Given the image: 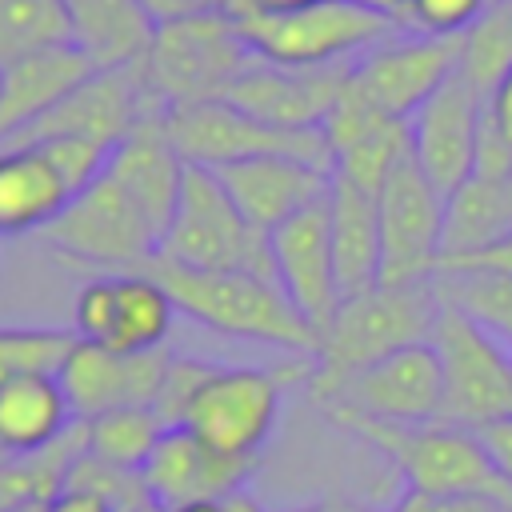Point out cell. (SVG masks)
I'll return each mask as SVG.
<instances>
[{
    "mask_svg": "<svg viewBox=\"0 0 512 512\" xmlns=\"http://www.w3.org/2000/svg\"><path fill=\"white\" fill-rule=\"evenodd\" d=\"M60 4L68 16L72 44L96 68L136 64L156 32V24L140 0H60Z\"/></svg>",
    "mask_w": 512,
    "mask_h": 512,
    "instance_id": "26",
    "label": "cell"
},
{
    "mask_svg": "<svg viewBox=\"0 0 512 512\" xmlns=\"http://www.w3.org/2000/svg\"><path fill=\"white\" fill-rule=\"evenodd\" d=\"M72 344V328H0V384L32 372H60Z\"/></svg>",
    "mask_w": 512,
    "mask_h": 512,
    "instance_id": "32",
    "label": "cell"
},
{
    "mask_svg": "<svg viewBox=\"0 0 512 512\" xmlns=\"http://www.w3.org/2000/svg\"><path fill=\"white\" fill-rule=\"evenodd\" d=\"M156 256L188 264V268L256 272V276L276 280L268 232L252 228L240 216V208L232 204V196L224 192L220 176L212 168H200V164L184 168L180 200H176L172 224H168Z\"/></svg>",
    "mask_w": 512,
    "mask_h": 512,
    "instance_id": "7",
    "label": "cell"
},
{
    "mask_svg": "<svg viewBox=\"0 0 512 512\" xmlns=\"http://www.w3.org/2000/svg\"><path fill=\"white\" fill-rule=\"evenodd\" d=\"M472 432H476V440H480V448H484L488 464H492V468L512 484V412L492 416V420L476 424Z\"/></svg>",
    "mask_w": 512,
    "mask_h": 512,
    "instance_id": "35",
    "label": "cell"
},
{
    "mask_svg": "<svg viewBox=\"0 0 512 512\" xmlns=\"http://www.w3.org/2000/svg\"><path fill=\"white\" fill-rule=\"evenodd\" d=\"M144 12L152 16V24H168V20H184L196 12H208L212 0H140Z\"/></svg>",
    "mask_w": 512,
    "mask_h": 512,
    "instance_id": "39",
    "label": "cell"
},
{
    "mask_svg": "<svg viewBox=\"0 0 512 512\" xmlns=\"http://www.w3.org/2000/svg\"><path fill=\"white\" fill-rule=\"evenodd\" d=\"M116 512H164L148 492H140V496H132V500H124V504H116Z\"/></svg>",
    "mask_w": 512,
    "mask_h": 512,
    "instance_id": "42",
    "label": "cell"
},
{
    "mask_svg": "<svg viewBox=\"0 0 512 512\" xmlns=\"http://www.w3.org/2000/svg\"><path fill=\"white\" fill-rule=\"evenodd\" d=\"M312 376V360L276 364V368H220L208 364L200 384L180 408V424L200 436L208 448L240 460H260L264 444L276 432L280 404L288 384Z\"/></svg>",
    "mask_w": 512,
    "mask_h": 512,
    "instance_id": "5",
    "label": "cell"
},
{
    "mask_svg": "<svg viewBox=\"0 0 512 512\" xmlns=\"http://www.w3.org/2000/svg\"><path fill=\"white\" fill-rule=\"evenodd\" d=\"M72 196L44 144H0V236H40Z\"/></svg>",
    "mask_w": 512,
    "mask_h": 512,
    "instance_id": "23",
    "label": "cell"
},
{
    "mask_svg": "<svg viewBox=\"0 0 512 512\" xmlns=\"http://www.w3.org/2000/svg\"><path fill=\"white\" fill-rule=\"evenodd\" d=\"M428 344L444 372V424L476 428L512 412V356L464 312L440 304Z\"/></svg>",
    "mask_w": 512,
    "mask_h": 512,
    "instance_id": "13",
    "label": "cell"
},
{
    "mask_svg": "<svg viewBox=\"0 0 512 512\" xmlns=\"http://www.w3.org/2000/svg\"><path fill=\"white\" fill-rule=\"evenodd\" d=\"M236 28L260 60L320 68L360 60L372 44L400 32V20L368 0H312L296 8L248 12L236 20Z\"/></svg>",
    "mask_w": 512,
    "mask_h": 512,
    "instance_id": "4",
    "label": "cell"
},
{
    "mask_svg": "<svg viewBox=\"0 0 512 512\" xmlns=\"http://www.w3.org/2000/svg\"><path fill=\"white\" fill-rule=\"evenodd\" d=\"M176 304L152 272H100L80 284L72 300V332L76 340L100 344L120 356H140L164 348Z\"/></svg>",
    "mask_w": 512,
    "mask_h": 512,
    "instance_id": "10",
    "label": "cell"
},
{
    "mask_svg": "<svg viewBox=\"0 0 512 512\" xmlns=\"http://www.w3.org/2000/svg\"><path fill=\"white\" fill-rule=\"evenodd\" d=\"M484 100V92H476L460 72H452L408 120L412 160L444 196H452L476 168Z\"/></svg>",
    "mask_w": 512,
    "mask_h": 512,
    "instance_id": "18",
    "label": "cell"
},
{
    "mask_svg": "<svg viewBox=\"0 0 512 512\" xmlns=\"http://www.w3.org/2000/svg\"><path fill=\"white\" fill-rule=\"evenodd\" d=\"M484 120L504 136V144H512V68H508L504 80L488 92V100H484Z\"/></svg>",
    "mask_w": 512,
    "mask_h": 512,
    "instance_id": "37",
    "label": "cell"
},
{
    "mask_svg": "<svg viewBox=\"0 0 512 512\" xmlns=\"http://www.w3.org/2000/svg\"><path fill=\"white\" fill-rule=\"evenodd\" d=\"M328 216H332V256L340 296H356L380 284V220L376 196L332 176L328 188Z\"/></svg>",
    "mask_w": 512,
    "mask_h": 512,
    "instance_id": "25",
    "label": "cell"
},
{
    "mask_svg": "<svg viewBox=\"0 0 512 512\" xmlns=\"http://www.w3.org/2000/svg\"><path fill=\"white\" fill-rule=\"evenodd\" d=\"M76 412L56 372H32L0 384V456L20 460L52 448L68 436Z\"/></svg>",
    "mask_w": 512,
    "mask_h": 512,
    "instance_id": "24",
    "label": "cell"
},
{
    "mask_svg": "<svg viewBox=\"0 0 512 512\" xmlns=\"http://www.w3.org/2000/svg\"><path fill=\"white\" fill-rule=\"evenodd\" d=\"M456 72V40L424 32H392L352 64V88L384 116L412 120L416 108Z\"/></svg>",
    "mask_w": 512,
    "mask_h": 512,
    "instance_id": "15",
    "label": "cell"
},
{
    "mask_svg": "<svg viewBox=\"0 0 512 512\" xmlns=\"http://www.w3.org/2000/svg\"><path fill=\"white\" fill-rule=\"evenodd\" d=\"M512 68V0H488V8L456 36V72L476 88L492 92Z\"/></svg>",
    "mask_w": 512,
    "mask_h": 512,
    "instance_id": "30",
    "label": "cell"
},
{
    "mask_svg": "<svg viewBox=\"0 0 512 512\" xmlns=\"http://www.w3.org/2000/svg\"><path fill=\"white\" fill-rule=\"evenodd\" d=\"M388 512H504V504L480 496H432V492H404Z\"/></svg>",
    "mask_w": 512,
    "mask_h": 512,
    "instance_id": "34",
    "label": "cell"
},
{
    "mask_svg": "<svg viewBox=\"0 0 512 512\" xmlns=\"http://www.w3.org/2000/svg\"><path fill=\"white\" fill-rule=\"evenodd\" d=\"M40 240L60 260L100 272H140L160 252L156 224L108 172H100L84 192H76L72 204L40 232Z\"/></svg>",
    "mask_w": 512,
    "mask_h": 512,
    "instance_id": "8",
    "label": "cell"
},
{
    "mask_svg": "<svg viewBox=\"0 0 512 512\" xmlns=\"http://www.w3.org/2000/svg\"><path fill=\"white\" fill-rule=\"evenodd\" d=\"M436 292H440V304L464 312L512 356V276L488 272V268L436 272Z\"/></svg>",
    "mask_w": 512,
    "mask_h": 512,
    "instance_id": "28",
    "label": "cell"
},
{
    "mask_svg": "<svg viewBox=\"0 0 512 512\" xmlns=\"http://www.w3.org/2000/svg\"><path fill=\"white\" fill-rule=\"evenodd\" d=\"M80 424H84V452L108 468H120V472H140L148 452L156 448L160 432L168 428L160 420V412L148 404L112 408V412H100V416L80 420Z\"/></svg>",
    "mask_w": 512,
    "mask_h": 512,
    "instance_id": "29",
    "label": "cell"
},
{
    "mask_svg": "<svg viewBox=\"0 0 512 512\" xmlns=\"http://www.w3.org/2000/svg\"><path fill=\"white\" fill-rule=\"evenodd\" d=\"M352 64L296 68V64H272V60L252 56L220 100L236 104L240 112L264 120V124H276V128H292V132L324 128L332 104L340 100V92L348 84Z\"/></svg>",
    "mask_w": 512,
    "mask_h": 512,
    "instance_id": "17",
    "label": "cell"
},
{
    "mask_svg": "<svg viewBox=\"0 0 512 512\" xmlns=\"http://www.w3.org/2000/svg\"><path fill=\"white\" fill-rule=\"evenodd\" d=\"M444 192L420 172L412 152L376 192L380 220V284H420L440 272L444 256Z\"/></svg>",
    "mask_w": 512,
    "mask_h": 512,
    "instance_id": "11",
    "label": "cell"
},
{
    "mask_svg": "<svg viewBox=\"0 0 512 512\" xmlns=\"http://www.w3.org/2000/svg\"><path fill=\"white\" fill-rule=\"evenodd\" d=\"M436 316H440L436 276L420 284H376L368 292L344 296L312 352V376H308L312 396L328 392L332 384L368 368L380 356H392L408 344H424L432 336Z\"/></svg>",
    "mask_w": 512,
    "mask_h": 512,
    "instance_id": "2",
    "label": "cell"
},
{
    "mask_svg": "<svg viewBox=\"0 0 512 512\" xmlns=\"http://www.w3.org/2000/svg\"><path fill=\"white\" fill-rule=\"evenodd\" d=\"M220 508L224 512H268L252 492H244V488H236V492H228L224 500H220Z\"/></svg>",
    "mask_w": 512,
    "mask_h": 512,
    "instance_id": "41",
    "label": "cell"
},
{
    "mask_svg": "<svg viewBox=\"0 0 512 512\" xmlns=\"http://www.w3.org/2000/svg\"><path fill=\"white\" fill-rule=\"evenodd\" d=\"M168 352H140V356H120L100 344L76 340L72 352L64 356L56 380L76 412V420H92L112 408H132V404H156L168 372Z\"/></svg>",
    "mask_w": 512,
    "mask_h": 512,
    "instance_id": "19",
    "label": "cell"
},
{
    "mask_svg": "<svg viewBox=\"0 0 512 512\" xmlns=\"http://www.w3.org/2000/svg\"><path fill=\"white\" fill-rule=\"evenodd\" d=\"M248 60L252 48L244 44L236 20L208 8L184 20L156 24L140 56V76L160 108H180L220 100Z\"/></svg>",
    "mask_w": 512,
    "mask_h": 512,
    "instance_id": "6",
    "label": "cell"
},
{
    "mask_svg": "<svg viewBox=\"0 0 512 512\" xmlns=\"http://www.w3.org/2000/svg\"><path fill=\"white\" fill-rule=\"evenodd\" d=\"M164 128L176 152L184 156V164H200V168H224V164H240L256 156H300V160L332 168L328 140L320 128H308V132L276 128V124H264L240 112L228 100L164 108Z\"/></svg>",
    "mask_w": 512,
    "mask_h": 512,
    "instance_id": "9",
    "label": "cell"
},
{
    "mask_svg": "<svg viewBox=\"0 0 512 512\" xmlns=\"http://www.w3.org/2000/svg\"><path fill=\"white\" fill-rule=\"evenodd\" d=\"M324 412H356L380 424H436L444 420V372L436 348L408 344L368 368L344 376L328 392H316Z\"/></svg>",
    "mask_w": 512,
    "mask_h": 512,
    "instance_id": "12",
    "label": "cell"
},
{
    "mask_svg": "<svg viewBox=\"0 0 512 512\" xmlns=\"http://www.w3.org/2000/svg\"><path fill=\"white\" fill-rule=\"evenodd\" d=\"M20 512H48V504H28V508H20Z\"/></svg>",
    "mask_w": 512,
    "mask_h": 512,
    "instance_id": "45",
    "label": "cell"
},
{
    "mask_svg": "<svg viewBox=\"0 0 512 512\" xmlns=\"http://www.w3.org/2000/svg\"><path fill=\"white\" fill-rule=\"evenodd\" d=\"M144 272H152L164 284V292L172 296L180 316H188L212 332L272 344V348L300 352V356H312L320 344L312 324L292 308L284 288L268 276L188 268V264H176L164 256H152L144 264Z\"/></svg>",
    "mask_w": 512,
    "mask_h": 512,
    "instance_id": "1",
    "label": "cell"
},
{
    "mask_svg": "<svg viewBox=\"0 0 512 512\" xmlns=\"http://www.w3.org/2000/svg\"><path fill=\"white\" fill-rule=\"evenodd\" d=\"M96 64L68 40L52 48L24 52L0 64V144L32 128L44 112H52L72 88H80Z\"/></svg>",
    "mask_w": 512,
    "mask_h": 512,
    "instance_id": "22",
    "label": "cell"
},
{
    "mask_svg": "<svg viewBox=\"0 0 512 512\" xmlns=\"http://www.w3.org/2000/svg\"><path fill=\"white\" fill-rule=\"evenodd\" d=\"M252 468L256 460L224 456L184 424H168L140 468V484L160 508H176L188 500H224L228 492L244 488Z\"/></svg>",
    "mask_w": 512,
    "mask_h": 512,
    "instance_id": "20",
    "label": "cell"
},
{
    "mask_svg": "<svg viewBox=\"0 0 512 512\" xmlns=\"http://www.w3.org/2000/svg\"><path fill=\"white\" fill-rule=\"evenodd\" d=\"M368 448L384 452L412 492L432 496H480L512 508V484L488 464L472 428L460 424H380L356 412H324Z\"/></svg>",
    "mask_w": 512,
    "mask_h": 512,
    "instance_id": "3",
    "label": "cell"
},
{
    "mask_svg": "<svg viewBox=\"0 0 512 512\" xmlns=\"http://www.w3.org/2000/svg\"><path fill=\"white\" fill-rule=\"evenodd\" d=\"M156 112H164V108L152 100V92L140 76V60L124 64V68H96L80 88H72L52 112H44L32 128L12 136L8 144L76 136V140L116 148L144 116H156Z\"/></svg>",
    "mask_w": 512,
    "mask_h": 512,
    "instance_id": "14",
    "label": "cell"
},
{
    "mask_svg": "<svg viewBox=\"0 0 512 512\" xmlns=\"http://www.w3.org/2000/svg\"><path fill=\"white\" fill-rule=\"evenodd\" d=\"M212 172L220 176L240 216L260 232H272L276 224L316 204L332 188V168L300 156H256V160L224 164Z\"/></svg>",
    "mask_w": 512,
    "mask_h": 512,
    "instance_id": "21",
    "label": "cell"
},
{
    "mask_svg": "<svg viewBox=\"0 0 512 512\" xmlns=\"http://www.w3.org/2000/svg\"><path fill=\"white\" fill-rule=\"evenodd\" d=\"M404 4H408V0H384V8H388V12H396V16H400V8H404Z\"/></svg>",
    "mask_w": 512,
    "mask_h": 512,
    "instance_id": "44",
    "label": "cell"
},
{
    "mask_svg": "<svg viewBox=\"0 0 512 512\" xmlns=\"http://www.w3.org/2000/svg\"><path fill=\"white\" fill-rule=\"evenodd\" d=\"M512 232V172L508 176H480L472 172L448 200H444V256L460 260L472 256Z\"/></svg>",
    "mask_w": 512,
    "mask_h": 512,
    "instance_id": "27",
    "label": "cell"
},
{
    "mask_svg": "<svg viewBox=\"0 0 512 512\" xmlns=\"http://www.w3.org/2000/svg\"><path fill=\"white\" fill-rule=\"evenodd\" d=\"M164 512H224V508H220V500H188V504H176Z\"/></svg>",
    "mask_w": 512,
    "mask_h": 512,
    "instance_id": "43",
    "label": "cell"
},
{
    "mask_svg": "<svg viewBox=\"0 0 512 512\" xmlns=\"http://www.w3.org/2000/svg\"><path fill=\"white\" fill-rule=\"evenodd\" d=\"M272 248V276L292 300V308L312 324L320 336L328 320L340 308V280H336V256H332V216L328 196L300 208L284 224L268 232Z\"/></svg>",
    "mask_w": 512,
    "mask_h": 512,
    "instance_id": "16",
    "label": "cell"
},
{
    "mask_svg": "<svg viewBox=\"0 0 512 512\" xmlns=\"http://www.w3.org/2000/svg\"><path fill=\"white\" fill-rule=\"evenodd\" d=\"M288 512H388V508H368V504H356V500H320V504H300V508H288Z\"/></svg>",
    "mask_w": 512,
    "mask_h": 512,
    "instance_id": "40",
    "label": "cell"
},
{
    "mask_svg": "<svg viewBox=\"0 0 512 512\" xmlns=\"http://www.w3.org/2000/svg\"><path fill=\"white\" fill-rule=\"evenodd\" d=\"M68 40V16L60 0H0V64Z\"/></svg>",
    "mask_w": 512,
    "mask_h": 512,
    "instance_id": "31",
    "label": "cell"
},
{
    "mask_svg": "<svg viewBox=\"0 0 512 512\" xmlns=\"http://www.w3.org/2000/svg\"><path fill=\"white\" fill-rule=\"evenodd\" d=\"M504 512H512V508H504Z\"/></svg>",
    "mask_w": 512,
    "mask_h": 512,
    "instance_id": "46",
    "label": "cell"
},
{
    "mask_svg": "<svg viewBox=\"0 0 512 512\" xmlns=\"http://www.w3.org/2000/svg\"><path fill=\"white\" fill-rule=\"evenodd\" d=\"M484 8H488V0H408L396 20H400V28H408V32L456 40Z\"/></svg>",
    "mask_w": 512,
    "mask_h": 512,
    "instance_id": "33",
    "label": "cell"
},
{
    "mask_svg": "<svg viewBox=\"0 0 512 512\" xmlns=\"http://www.w3.org/2000/svg\"><path fill=\"white\" fill-rule=\"evenodd\" d=\"M48 512H116V508L88 488H64L56 500H48Z\"/></svg>",
    "mask_w": 512,
    "mask_h": 512,
    "instance_id": "38",
    "label": "cell"
},
{
    "mask_svg": "<svg viewBox=\"0 0 512 512\" xmlns=\"http://www.w3.org/2000/svg\"><path fill=\"white\" fill-rule=\"evenodd\" d=\"M456 268H488V272H504V276H512V232H508L504 240H496V244L472 252V256H460V260L440 264V272H456Z\"/></svg>",
    "mask_w": 512,
    "mask_h": 512,
    "instance_id": "36",
    "label": "cell"
}]
</instances>
